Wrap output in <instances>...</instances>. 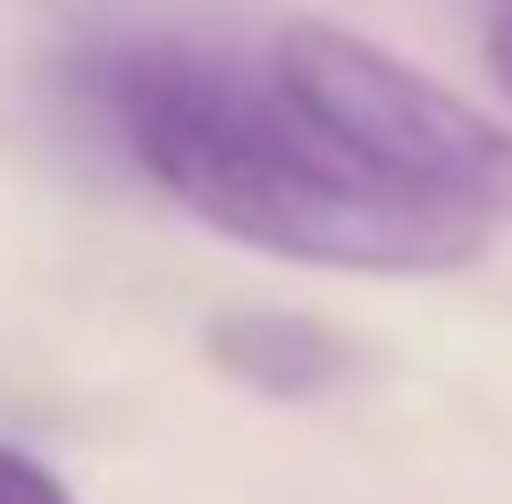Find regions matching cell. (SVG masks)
I'll list each match as a JSON object with an SVG mask.
<instances>
[{
    "mask_svg": "<svg viewBox=\"0 0 512 504\" xmlns=\"http://www.w3.org/2000/svg\"><path fill=\"white\" fill-rule=\"evenodd\" d=\"M101 101L126 160L244 252L353 278H445L487 252L479 219L361 177L328 135H311L277 101L269 76H236L227 59L152 42L101 68Z\"/></svg>",
    "mask_w": 512,
    "mask_h": 504,
    "instance_id": "cell-1",
    "label": "cell"
},
{
    "mask_svg": "<svg viewBox=\"0 0 512 504\" xmlns=\"http://www.w3.org/2000/svg\"><path fill=\"white\" fill-rule=\"evenodd\" d=\"M269 84L361 177L479 227L512 219V135L487 110H471L454 84L395 59L387 42L303 17L269 42Z\"/></svg>",
    "mask_w": 512,
    "mask_h": 504,
    "instance_id": "cell-2",
    "label": "cell"
},
{
    "mask_svg": "<svg viewBox=\"0 0 512 504\" xmlns=\"http://www.w3.org/2000/svg\"><path fill=\"white\" fill-rule=\"evenodd\" d=\"M210 370H227L236 387L269 395V404H303V395H328L336 378L353 370V345L336 336L319 311H286V303H244L219 311L202 328Z\"/></svg>",
    "mask_w": 512,
    "mask_h": 504,
    "instance_id": "cell-3",
    "label": "cell"
},
{
    "mask_svg": "<svg viewBox=\"0 0 512 504\" xmlns=\"http://www.w3.org/2000/svg\"><path fill=\"white\" fill-rule=\"evenodd\" d=\"M0 504H76V496H68V479H59L51 462H34L26 446L0 437Z\"/></svg>",
    "mask_w": 512,
    "mask_h": 504,
    "instance_id": "cell-4",
    "label": "cell"
},
{
    "mask_svg": "<svg viewBox=\"0 0 512 504\" xmlns=\"http://www.w3.org/2000/svg\"><path fill=\"white\" fill-rule=\"evenodd\" d=\"M487 68H496V93L512 101V0L487 17Z\"/></svg>",
    "mask_w": 512,
    "mask_h": 504,
    "instance_id": "cell-5",
    "label": "cell"
}]
</instances>
